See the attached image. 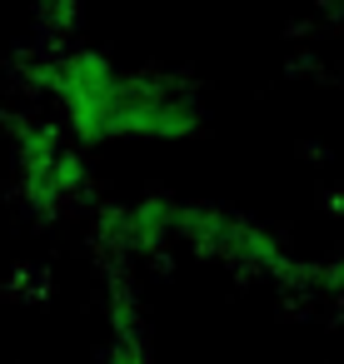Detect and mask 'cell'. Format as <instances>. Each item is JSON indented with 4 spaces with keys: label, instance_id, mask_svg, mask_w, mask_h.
<instances>
[{
    "label": "cell",
    "instance_id": "6da1fadb",
    "mask_svg": "<svg viewBox=\"0 0 344 364\" xmlns=\"http://www.w3.org/2000/svg\"><path fill=\"white\" fill-rule=\"evenodd\" d=\"M105 364H150V359H145V349H140L135 334H120V344L105 354Z\"/></svg>",
    "mask_w": 344,
    "mask_h": 364
}]
</instances>
